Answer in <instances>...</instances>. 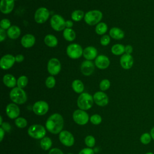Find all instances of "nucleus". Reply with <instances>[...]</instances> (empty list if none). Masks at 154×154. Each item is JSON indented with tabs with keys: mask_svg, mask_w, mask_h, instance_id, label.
Here are the masks:
<instances>
[{
	"mask_svg": "<svg viewBox=\"0 0 154 154\" xmlns=\"http://www.w3.org/2000/svg\"><path fill=\"white\" fill-rule=\"evenodd\" d=\"M64 120L62 116L58 113L52 114L49 117L46 122V129L51 133L57 134L63 129Z\"/></svg>",
	"mask_w": 154,
	"mask_h": 154,
	"instance_id": "f257e3e1",
	"label": "nucleus"
},
{
	"mask_svg": "<svg viewBox=\"0 0 154 154\" xmlns=\"http://www.w3.org/2000/svg\"><path fill=\"white\" fill-rule=\"evenodd\" d=\"M93 97L88 93H82L77 100V105L80 109L87 110L91 108L93 104Z\"/></svg>",
	"mask_w": 154,
	"mask_h": 154,
	"instance_id": "f03ea898",
	"label": "nucleus"
},
{
	"mask_svg": "<svg viewBox=\"0 0 154 154\" xmlns=\"http://www.w3.org/2000/svg\"><path fill=\"white\" fill-rule=\"evenodd\" d=\"M11 100L17 104H23L27 100V96L25 91L18 87H14L10 93Z\"/></svg>",
	"mask_w": 154,
	"mask_h": 154,
	"instance_id": "7ed1b4c3",
	"label": "nucleus"
},
{
	"mask_svg": "<svg viewBox=\"0 0 154 154\" xmlns=\"http://www.w3.org/2000/svg\"><path fill=\"white\" fill-rule=\"evenodd\" d=\"M102 13L97 10H90L84 15V21L89 25H95L98 24L102 19Z\"/></svg>",
	"mask_w": 154,
	"mask_h": 154,
	"instance_id": "20e7f679",
	"label": "nucleus"
},
{
	"mask_svg": "<svg viewBox=\"0 0 154 154\" xmlns=\"http://www.w3.org/2000/svg\"><path fill=\"white\" fill-rule=\"evenodd\" d=\"M46 130L41 125H32L28 129V135L35 139H42L46 135Z\"/></svg>",
	"mask_w": 154,
	"mask_h": 154,
	"instance_id": "39448f33",
	"label": "nucleus"
},
{
	"mask_svg": "<svg viewBox=\"0 0 154 154\" xmlns=\"http://www.w3.org/2000/svg\"><path fill=\"white\" fill-rule=\"evenodd\" d=\"M66 53L70 58L78 59L83 55V49L79 44L72 43L67 47Z\"/></svg>",
	"mask_w": 154,
	"mask_h": 154,
	"instance_id": "423d86ee",
	"label": "nucleus"
},
{
	"mask_svg": "<svg viewBox=\"0 0 154 154\" xmlns=\"http://www.w3.org/2000/svg\"><path fill=\"white\" fill-rule=\"evenodd\" d=\"M52 28L56 31H61L66 28V20L59 14H55L52 16L50 21Z\"/></svg>",
	"mask_w": 154,
	"mask_h": 154,
	"instance_id": "0eeeda50",
	"label": "nucleus"
},
{
	"mask_svg": "<svg viewBox=\"0 0 154 154\" xmlns=\"http://www.w3.org/2000/svg\"><path fill=\"white\" fill-rule=\"evenodd\" d=\"M73 119L75 122L79 125H84L88 122V114L82 109L75 110L73 113Z\"/></svg>",
	"mask_w": 154,
	"mask_h": 154,
	"instance_id": "6e6552de",
	"label": "nucleus"
},
{
	"mask_svg": "<svg viewBox=\"0 0 154 154\" xmlns=\"http://www.w3.org/2000/svg\"><path fill=\"white\" fill-rule=\"evenodd\" d=\"M49 15L48 9L45 7H40L35 12L34 20L37 23H43L47 21Z\"/></svg>",
	"mask_w": 154,
	"mask_h": 154,
	"instance_id": "1a4fd4ad",
	"label": "nucleus"
},
{
	"mask_svg": "<svg viewBox=\"0 0 154 154\" xmlns=\"http://www.w3.org/2000/svg\"><path fill=\"white\" fill-rule=\"evenodd\" d=\"M61 69V66L60 61L56 58H51L47 65V69L48 72L52 76L58 75Z\"/></svg>",
	"mask_w": 154,
	"mask_h": 154,
	"instance_id": "9d476101",
	"label": "nucleus"
},
{
	"mask_svg": "<svg viewBox=\"0 0 154 154\" xmlns=\"http://www.w3.org/2000/svg\"><path fill=\"white\" fill-rule=\"evenodd\" d=\"M49 110L48 103L43 100H39L34 103L32 106L33 112L38 116H43Z\"/></svg>",
	"mask_w": 154,
	"mask_h": 154,
	"instance_id": "9b49d317",
	"label": "nucleus"
},
{
	"mask_svg": "<svg viewBox=\"0 0 154 154\" xmlns=\"http://www.w3.org/2000/svg\"><path fill=\"white\" fill-rule=\"evenodd\" d=\"M59 140L60 142L67 147H70L74 144V137L69 131H63L59 134Z\"/></svg>",
	"mask_w": 154,
	"mask_h": 154,
	"instance_id": "f8f14e48",
	"label": "nucleus"
},
{
	"mask_svg": "<svg viewBox=\"0 0 154 154\" xmlns=\"http://www.w3.org/2000/svg\"><path fill=\"white\" fill-rule=\"evenodd\" d=\"M16 61L15 57L11 54H6L4 55L0 60V66L3 70L10 69Z\"/></svg>",
	"mask_w": 154,
	"mask_h": 154,
	"instance_id": "ddd939ff",
	"label": "nucleus"
},
{
	"mask_svg": "<svg viewBox=\"0 0 154 154\" xmlns=\"http://www.w3.org/2000/svg\"><path fill=\"white\" fill-rule=\"evenodd\" d=\"M93 97L94 102L98 106H104L108 103V97L103 91H97L94 94Z\"/></svg>",
	"mask_w": 154,
	"mask_h": 154,
	"instance_id": "4468645a",
	"label": "nucleus"
},
{
	"mask_svg": "<svg viewBox=\"0 0 154 154\" xmlns=\"http://www.w3.org/2000/svg\"><path fill=\"white\" fill-rule=\"evenodd\" d=\"M81 72L84 76L91 75L94 70V63L90 60H85L81 64Z\"/></svg>",
	"mask_w": 154,
	"mask_h": 154,
	"instance_id": "2eb2a0df",
	"label": "nucleus"
},
{
	"mask_svg": "<svg viewBox=\"0 0 154 154\" xmlns=\"http://www.w3.org/2000/svg\"><path fill=\"white\" fill-rule=\"evenodd\" d=\"M120 63L122 67L125 70L130 69L134 64V58L131 54H124L120 59Z\"/></svg>",
	"mask_w": 154,
	"mask_h": 154,
	"instance_id": "dca6fc26",
	"label": "nucleus"
},
{
	"mask_svg": "<svg viewBox=\"0 0 154 154\" xmlns=\"http://www.w3.org/2000/svg\"><path fill=\"white\" fill-rule=\"evenodd\" d=\"M110 61L108 57L104 55H98L95 60L94 64L99 69H105L109 66Z\"/></svg>",
	"mask_w": 154,
	"mask_h": 154,
	"instance_id": "f3484780",
	"label": "nucleus"
},
{
	"mask_svg": "<svg viewBox=\"0 0 154 154\" xmlns=\"http://www.w3.org/2000/svg\"><path fill=\"white\" fill-rule=\"evenodd\" d=\"M14 7V0H1L0 4V10L5 14L10 13Z\"/></svg>",
	"mask_w": 154,
	"mask_h": 154,
	"instance_id": "a211bd4d",
	"label": "nucleus"
},
{
	"mask_svg": "<svg viewBox=\"0 0 154 154\" xmlns=\"http://www.w3.org/2000/svg\"><path fill=\"white\" fill-rule=\"evenodd\" d=\"M6 113L8 117L11 119L17 118L20 114V109L15 103H9L6 107Z\"/></svg>",
	"mask_w": 154,
	"mask_h": 154,
	"instance_id": "6ab92c4d",
	"label": "nucleus"
},
{
	"mask_svg": "<svg viewBox=\"0 0 154 154\" xmlns=\"http://www.w3.org/2000/svg\"><path fill=\"white\" fill-rule=\"evenodd\" d=\"M20 42L23 47L25 48H29L34 45L35 38L32 34H26L22 37Z\"/></svg>",
	"mask_w": 154,
	"mask_h": 154,
	"instance_id": "aec40b11",
	"label": "nucleus"
},
{
	"mask_svg": "<svg viewBox=\"0 0 154 154\" xmlns=\"http://www.w3.org/2000/svg\"><path fill=\"white\" fill-rule=\"evenodd\" d=\"M84 57L87 60H93L96 59L97 57V51L96 48L93 46H88L83 50Z\"/></svg>",
	"mask_w": 154,
	"mask_h": 154,
	"instance_id": "412c9836",
	"label": "nucleus"
},
{
	"mask_svg": "<svg viewBox=\"0 0 154 154\" xmlns=\"http://www.w3.org/2000/svg\"><path fill=\"white\" fill-rule=\"evenodd\" d=\"M109 36L116 40H121L125 37L124 31L119 28L113 27L109 31Z\"/></svg>",
	"mask_w": 154,
	"mask_h": 154,
	"instance_id": "4be33fe9",
	"label": "nucleus"
},
{
	"mask_svg": "<svg viewBox=\"0 0 154 154\" xmlns=\"http://www.w3.org/2000/svg\"><path fill=\"white\" fill-rule=\"evenodd\" d=\"M3 82L5 86L9 88H14L17 85L16 78L11 74H6L3 76Z\"/></svg>",
	"mask_w": 154,
	"mask_h": 154,
	"instance_id": "5701e85b",
	"label": "nucleus"
},
{
	"mask_svg": "<svg viewBox=\"0 0 154 154\" xmlns=\"http://www.w3.org/2000/svg\"><path fill=\"white\" fill-rule=\"evenodd\" d=\"M21 31L19 27L16 25L11 26L9 29H8L7 31V36L11 39H16L20 35Z\"/></svg>",
	"mask_w": 154,
	"mask_h": 154,
	"instance_id": "b1692460",
	"label": "nucleus"
},
{
	"mask_svg": "<svg viewBox=\"0 0 154 154\" xmlns=\"http://www.w3.org/2000/svg\"><path fill=\"white\" fill-rule=\"evenodd\" d=\"M44 42L46 46L51 48H54L58 45V39L52 34H48L45 37Z\"/></svg>",
	"mask_w": 154,
	"mask_h": 154,
	"instance_id": "393cba45",
	"label": "nucleus"
},
{
	"mask_svg": "<svg viewBox=\"0 0 154 154\" xmlns=\"http://www.w3.org/2000/svg\"><path fill=\"white\" fill-rule=\"evenodd\" d=\"M63 35L64 39L69 42H72L76 38V33L72 28H66L63 31Z\"/></svg>",
	"mask_w": 154,
	"mask_h": 154,
	"instance_id": "a878e982",
	"label": "nucleus"
},
{
	"mask_svg": "<svg viewBox=\"0 0 154 154\" xmlns=\"http://www.w3.org/2000/svg\"><path fill=\"white\" fill-rule=\"evenodd\" d=\"M72 89L76 93H82L84 89L83 82L79 79L74 80L72 83Z\"/></svg>",
	"mask_w": 154,
	"mask_h": 154,
	"instance_id": "bb28decb",
	"label": "nucleus"
},
{
	"mask_svg": "<svg viewBox=\"0 0 154 154\" xmlns=\"http://www.w3.org/2000/svg\"><path fill=\"white\" fill-rule=\"evenodd\" d=\"M111 52L115 55H120L125 52V46L122 44H116L111 47Z\"/></svg>",
	"mask_w": 154,
	"mask_h": 154,
	"instance_id": "cd10ccee",
	"label": "nucleus"
},
{
	"mask_svg": "<svg viewBox=\"0 0 154 154\" xmlns=\"http://www.w3.org/2000/svg\"><path fill=\"white\" fill-rule=\"evenodd\" d=\"M52 140L49 137H45L40 140V146L42 149L47 150L51 148L52 146Z\"/></svg>",
	"mask_w": 154,
	"mask_h": 154,
	"instance_id": "c85d7f7f",
	"label": "nucleus"
},
{
	"mask_svg": "<svg viewBox=\"0 0 154 154\" xmlns=\"http://www.w3.org/2000/svg\"><path fill=\"white\" fill-rule=\"evenodd\" d=\"M108 30L107 25L104 22H99L95 28L96 32L99 35H103Z\"/></svg>",
	"mask_w": 154,
	"mask_h": 154,
	"instance_id": "c756f323",
	"label": "nucleus"
},
{
	"mask_svg": "<svg viewBox=\"0 0 154 154\" xmlns=\"http://www.w3.org/2000/svg\"><path fill=\"white\" fill-rule=\"evenodd\" d=\"M84 11L80 10H76L73 11L71 14V18L75 22H79L82 20L83 17H84Z\"/></svg>",
	"mask_w": 154,
	"mask_h": 154,
	"instance_id": "7c9ffc66",
	"label": "nucleus"
},
{
	"mask_svg": "<svg viewBox=\"0 0 154 154\" xmlns=\"http://www.w3.org/2000/svg\"><path fill=\"white\" fill-rule=\"evenodd\" d=\"M28 83V78L25 75L20 76L17 80V85L20 88L25 87Z\"/></svg>",
	"mask_w": 154,
	"mask_h": 154,
	"instance_id": "2f4dec72",
	"label": "nucleus"
},
{
	"mask_svg": "<svg viewBox=\"0 0 154 154\" xmlns=\"http://www.w3.org/2000/svg\"><path fill=\"white\" fill-rule=\"evenodd\" d=\"M15 125L19 128H23L27 125V121L23 117H18L15 120Z\"/></svg>",
	"mask_w": 154,
	"mask_h": 154,
	"instance_id": "473e14b6",
	"label": "nucleus"
},
{
	"mask_svg": "<svg viewBox=\"0 0 154 154\" xmlns=\"http://www.w3.org/2000/svg\"><path fill=\"white\" fill-rule=\"evenodd\" d=\"M152 140V137L150 134L144 133L140 137V141L143 144H148L150 143Z\"/></svg>",
	"mask_w": 154,
	"mask_h": 154,
	"instance_id": "72a5a7b5",
	"label": "nucleus"
},
{
	"mask_svg": "<svg viewBox=\"0 0 154 154\" xmlns=\"http://www.w3.org/2000/svg\"><path fill=\"white\" fill-rule=\"evenodd\" d=\"M111 85L110 81L107 79H102L99 84V88L102 91L107 90Z\"/></svg>",
	"mask_w": 154,
	"mask_h": 154,
	"instance_id": "f704fd0d",
	"label": "nucleus"
},
{
	"mask_svg": "<svg viewBox=\"0 0 154 154\" xmlns=\"http://www.w3.org/2000/svg\"><path fill=\"white\" fill-rule=\"evenodd\" d=\"M56 81H55V79L54 77V76H48L45 81V84L46 86L48 88H52L53 87H54L55 85Z\"/></svg>",
	"mask_w": 154,
	"mask_h": 154,
	"instance_id": "c9c22d12",
	"label": "nucleus"
},
{
	"mask_svg": "<svg viewBox=\"0 0 154 154\" xmlns=\"http://www.w3.org/2000/svg\"><path fill=\"white\" fill-rule=\"evenodd\" d=\"M96 140L94 137L91 135H88L85 138V144L88 147H92L95 145Z\"/></svg>",
	"mask_w": 154,
	"mask_h": 154,
	"instance_id": "e433bc0d",
	"label": "nucleus"
},
{
	"mask_svg": "<svg viewBox=\"0 0 154 154\" xmlns=\"http://www.w3.org/2000/svg\"><path fill=\"white\" fill-rule=\"evenodd\" d=\"M90 122L94 125H99L102 122V117L99 114H93L90 117Z\"/></svg>",
	"mask_w": 154,
	"mask_h": 154,
	"instance_id": "4c0bfd02",
	"label": "nucleus"
},
{
	"mask_svg": "<svg viewBox=\"0 0 154 154\" xmlns=\"http://www.w3.org/2000/svg\"><path fill=\"white\" fill-rule=\"evenodd\" d=\"M0 26H1V28L5 30L9 29L11 26V22L10 20L8 19H2L0 22Z\"/></svg>",
	"mask_w": 154,
	"mask_h": 154,
	"instance_id": "58836bf2",
	"label": "nucleus"
},
{
	"mask_svg": "<svg viewBox=\"0 0 154 154\" xmlns=\"http://www.w3.org/2000/svg\"><path fill=\"white\" fill-rule=\"evenodd\" d=\"M110 42V36L108 35H103L100 40V43L102 46H107Z\"/></svg>",
	"mask_w": 154,
	"mask_h": 154,
	"instance_id": "ea45409f",
	"label": "nucleus"
},
{
	"mask_svg": "<svg viewBox=\"0 0 154 154\" xmlns=\"http://www.w3.org/2000/svg\"><path fill=\"white\" fill-rule=\"evenodd\" d=\"M79 154H94V153L93 149L88 147V148H84L82 149L79 152Z\"/></svg>",
	"mask_w": 154,
	"mask_h": 154,
	"instance_id": "a19ab883",
	"label": "nucleus"
},
{
	"mask_svg": "<svg viewBox=\"0 0 154 154\" xmlns=\"http://www.w3.org/2000/svg\"><path fill=\"white\" fill-rule=\"evenodd\" d=\"M1 128H2L3 129H4V131H5V132H10V130H11V125L8 123H7V122H4V123H2V124L1 125Z\"/></svg>",
	"mask_w": 154,
	"mask_h": 154,
	"instance_id": "79ce46f5",
	"label": "nucleus"
},
{
	"mask_svg": "<svg viewBox=\"0 0 154 154\" xmlns=\"http://www.w3.org/2000/svg\"><path fill=\"white\" fill-rule=\"evenodd\" d=\"M49 154H63V152L58 148H53L50 150Z\"/></svg>",
	"mask_w": 154,
	"mask_h": 154,
	"instance_id": "37998d69",
	"label": "nucleus"
},
{
	"mask_svg": "<svg viewBox=\"0 0 154 154\" xmlns=\"http://www.w3.org/2000/svg\"><path fill=\"white\" fill-rule=\"evenodd\" d=\"M7 34H6L5 29H3L2 28L0 29V41L1 42H3L5 39Z\"/></svg>",
	"mask_w": 154,
	"mask_h": 154,
	"instance_id": "c03bdc74",
	"label": "nucleus"
},
{
	"mask_svg": "<svg viewBox=\"0 0 154 154\" xmlns=\"http://www.w3.org/2000/svg\"><path fill=\"white\" fill-rule=\"evenodd\" d=\"M132 51H133V48L131 45H128L125 46V54H131Z\"/></svg>",
	"mask_w": 154,
	"mask_h": 154,
	"instance_id": "a18cd8bd",
	"label": "nucleus"
},
{
	"mask_svg": "<svg viewBox=\"0 0 154 154\" xmlns=\"http://www.w3.org/2000/svg\"><path fill=\"white\" fill-rule=\"evenodd\" d=\"M15 60H16V61L17 62V63H21L24 60V57L23 55L22 54H18V55H16V57H15Z\"/></svg>",
	"mask_w": 154,
	"mask_h": 154,
	"instance_id": "49530a36",
	"label": "nucleus"
},
{
	"mask_svg": "<svg viewBox=\"0 0 154 154\" xmlns=\"http://www.w3.org/2000/svg\"><path fill=\"white\" fill-rule=\"evenodd\" d=\"M73 25V23L72 20H68L66 21V28H71Z\"/></svg>",
	"mask_w": 154,
	"mask_h": 154,
	"instance_id": "de8ad7c7",
	"label": "nucleus"
},
{
	"mask_svg": "<svg viewBox=\"0 0 154 154\" xmlns=\"http://www.w3.org/2000/svg\"><path fill=\"white\" fill-rule=\"evenodd\" d=\"M0 132H1V140L0 141H2L3 140V138L4 137V132L5 131H4V129L2 128H0Z\"/></svg>",
	"mask_w": 154,
	"mask_h": 154,
	"instance_id": "09e8293b",
	"label": "nucleus"
},
{
	"mask_svg": "<svg viewBox=\"0 0 154 154\" xmlns=\"http://www.w3.org/2000/svg\"><path fill=\"white\" fill-rule=\"evenodd\" d=\"M150 135H151L152 138L154 140V127H153L150 131Z\"/></svg>",
	"mask_w": 154,
	"mask_h": 154,
	"instance_id": "8fccbe9b",
	"label": "nucleus"
},
{
	"mask_svg": "<svg viewBox=\"0 0 154 154\" xmlns=\"http://www.w3.org/2000/svg\"><path fill=\"white\" fill-rule=\"evenodd\" d=\"M0 119H1V120H0V125H1L2 124V116H0Z\"/></svg>",
	"mask_w": 154,
	"mask_h": 154,
	"instance_id": "3c124183",
	"label": "nucleus"
},
{
	"mask_svg": "<svg viewBox=\"0 0 154 154\" xmlns=\"http://www.w3.org/2000/svg\"><path fill=\"white\" fill-rule=\"evenodd\" d=\"M145 154H154V153H152V152H147V153H146Z\"/></svg>",
	"mask_w": 154,
	"mask_h": 154,
	"instance_id": "603ef678",
	"label": "nucleus"
},
{
	"mask_svg": "<svg viewBox=\"0 0 154 154\" xmlns=\"http://www.w3.org/2000/svg\"><path fill=\"white\" fill-rule=\"evenodd\" d=\"M68 154H73V153H68Z\"/></svg>",
	"mask_w": 154,
	"mask_h": 154,
	"instance_id": "864d4df0",
	"label": "nucleus"
},
{
	"mask_svg": "<svg viewBox=\"0 0 154 154\" xmlns=\"http://www.w3.org/2000/svg\"><path fill=\"white\" fill-rule=\"evenodd\" d=\"M14 1H16V0H14Z\"/></svg>",
	"mask_w": 154,
	"mask_h": 154,
	"instance_id": "5fc2aeb1",
	"label": "nucleus"
}]
</instances>
